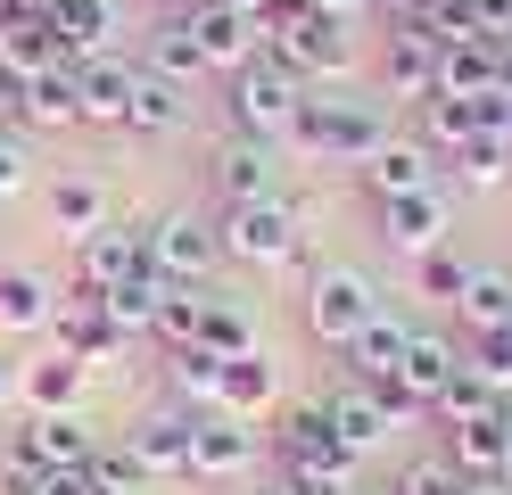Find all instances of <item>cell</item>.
Segmentation results:
<instances>
[{
	"mask_svg": "<svg viewBox=\"0 0 512 495\" xmlns=\"http://www.w3.org/2000/svg\"><path fill=\"white\" fill-rule=\"evenodd\" d=\"M215 240L248 273H281V264L306 256V223L290 198H248V207H215Z\"/></svg>",
	"mask_w": 512,
	"mask_h": 495,
	"instance_id": "obj_4",
	"label": "cell"
},
{
	"mask_svg": "<svg viewBox=\"0 0 512 495\" xmlns=\"http://www.w3.org/2000/svg\"><path fill=\"white\" fill-rule=\"evenodd\" d=\"M25 132H75L83 124V91H75V58L67 66H42L34 83H25V108H17Z\"/></svg>",
	"mask_w": 512,
	"mask_h": 495,
	"instance_id": "obj_26",
	"label": "cell"
},
{
	"mask_svg": "<svg viewBox=\"0 0 512 495\" xmlns=\"http://www.w3.org/2000/svg\"><path fill=\"white\" fill-rule=\"evenodd\" d=\"M281 405V372H273V355L256 347V355H232L223 363V405L215 413H240V421H265Z\"/></svg>",
	"mask_w": 512,
	"mask_h": 495,
	"instance_id": "obj_28",
	"label": "cell"
},
{
	"mask_svg": "<svg viewBox=\"0 0 512 495\" xmlns=\"http://www.w3.org/2000/svg\"><path fill=\"white\" fill-rule=\"evenodd\" d=\"M215 9H240V17H256V9H265V0H215Z\"/></svg>",
	"mask_w": 512,
	"mask_h": 495,
	"instance_id": "obj_54",
	"label": "cell"
},
{
	"mask_svg": "<svg viewBox=\"0 0 512 495\" xmlns=\"http://www.w3.org/2000/svg\"><path fill=\"white\" fill-rule=\"evenodd\" d=\"M83 471H91V487H100V495H149V471L133 462V446H124V438H100V454H91Z\"/></svg>",
	"mask_w": 512,
	"mask_h": 495,
	"instance_id": "obj_42",
	"label": "cell"
},
{
	"mask_svg": "<svg viewBox=\"0 0 512 495\" xmlns=\"http://www.w3.org/2000/svg\"><path fill=\"white\" fill-rule=\"evenodd\" d=\"M42 495H100V487H91V471H50Z\"/></svg>",
	"mask_w": 512,
	"mask_h": 495,
	"instance_id": "obj_48",
	"label": "cell"
},
{
	"mask_svg": "<svg viewBox=\"0 0 512 495\" xmlns=\"http://www.w3.org/2000/svg\"><path fill=\"white\" fill-rule=\"evenodd\" d=\"M0 495H42V471L17 462V454H0Z\"/></svg>",
	"mask_w": 512,
	"mask_h": 495,
	"instance_id": "obj_46",
	"label": "cell"
},
{
	"mask_svg": "<svg viewBox=\"0 0 512 495\" xmlns=\"http://www.w3.org/2000/svg\"><path fill=\"white\" fill-rule=\"evenodd\" d=\"M0 405H9V363H0Z\"/></svg>",
	"mask_w": 512,
	"mask_h": 495,
	"instance_id": "obj_55",
	"label": "cell"
},
{
	"mask_svg": "<svg viewBox=\"0 0 512 495\" xmlns=\"http://www.w3.org/2000/svg\"><path fill=\"white\" fill-rule=\"evenodd\" d=\"M17 396H25V413H75L83 405V363L50 347V355H34L17 372Z\"/></svg>",
	"mask_w": 512,
	"mask_h": 495,
	"instance_id": "obj_29",
	"label": "cell"
},
{
	"mask_svg": "<svg viewBox=\"0 0 512 495\" xmlns=\"http://www.w3.org/2000/svg\"><path fill=\"white\" fill-rule=\"evenodd\" d=\"M256 454H265L256 421H240V413H190V479H207V487L248 479Z\"/></svg>",
	"mask_w": 512,
	"mask_h": 495,
	"instance_id": "obj_9",
	"label": "cell"
},
{
	"mask_svg": "<svg viewBox=\"0 0 512 495\" xmlns=\"http://www.w3.org/2000/svg\"><path fill=\"white\" fill-rule=\"evenodd\" d=\"M446 165H455V182L496 190V182H512V141H504V132H471V141L446 157Z\"/></svg>",
	"mask_w": 512,
	"mask_h": 495,
	"instance_id": "obj_37",
	"label": "cell"
},
{
	"mask_svg": "<svg viewBox=\"0 0 512 495\" xmlns=\"http://www.w3.org/2000/svg\"><path fill=\"white\" fill-rule=\"evenodd\" d=\"M496 91V50L488 42H446L438 50V99H479Z\"/></svg>",
	"mask_w": 512,
	"mask_h": 495,
	"instance_id": "obj_34",
	"label": "cell"
},
{
	"mask_svg": "<svg viewBox=\"0 0 512 495\" xmlns=\"http://www.w3.org/2000/svg\"><path fill=\"white\" fill-rule=\"evenodd\" d=\"M50 33H58V50H67L75 66L83 58H108V50H124V9H116V0H58Z\"/></svg>",
	"mask_w": 512,
	"mask_h": 495,
	"instance_id": "obj_20",
	"label": "cell"
},
{
	"mask_svg": "<svg viewBox=\"0 0 512 495\" xmlns=\"http://www.w3.org/2000/svg\"><path fill=\"white\" fill-rule=\"evenodd\" d=\"M25 182H34V157H25V141H17L9 124H0V207H9Z\"/></svg>",
	"mask_w": 512,
	"mask_h": 495,
	"instance_id": "obj_45",
	"label": "cell"
},
{
	"mask_svg": "<svg viewBox=\"0 0 512 495\" xmlns=\"http://www.w3.org/2000/svg\"><path fill=\"white\" fill-rule=\"evenodd\" d=\"M471 273H479V264H471L455 240H446V248H430V256H413V289H422V297H438V306H455V297L471 289Z\"/></svg>",
	"mask_w": 512,
	"mask_h": 495,
	"instance_id": "obj_39",
	"label": "cell"
},
{
	"mask_svg": "<svg viewBox=\"0 0 512 495\" xmlns=\"http://www.w3.org/2000/svg\"><path fill=\"white\" fill-rule=\"evenodd\" d=\"M0 66L25 75V83H34L42 66H67V50H58V33H50L42 9H0Z\"/></svg>",
	"mask_w": 512,
	"mask_h": 495,
	"instance_id": "obj_23",
	"label": "cell"
},
{
	"mask_svg": "<svg viewBox=\"0 0 512 495\" xmlns=\"http://www.w3.org/2000/svg\"><path fill=\"white\" fill-rule=\"evenodd\" d=\"M265 50L290 66L298 83H339V75H356V25L314 17V9H298L281 33H265Z\"/></svg>",
	"mask_w": 512,
	"mask_h": 495,
	"instance_id": "obj_7",
	"label": "cell"
},
{
	"mask_svg": "<svg viewBox=\"0 0 512 495\" xmlns=\"http://www.w3.org/2000/svg\"><path fill=\"white\" fill-rule=\"evenodd\" d=\"M463 363L512 405V330H471V339H463Z\"/></svg>",
	"mask_w": 512,
	"mask_h": 495,
	"instance_id": "obj_43",
	"label": "cell"
},
{
	"mask_svg": "<svg viewBox=\"0 0 512 495\" xmlns=\"http://www.w3.org/2000/svg\"><path fill=\"white\" fill-rule=\"evenodd\" d=\"M25 9H42V17H50V9H58V0H25Z\"/></svg>",
	"mask_w": 512,
	"mask_h": 495,
	"instance_id": "obj_56",
	"label": "cell"
},
{
	"mask_svg": "<svg viewBox=\"0 0 512 495\" xmlns=\"http://www.w3.org/2000/svg\"><path fill=\"white\" fill-rule=\"evenodd\" d=\"M157 9H182V0H157Z\"/></svg>",
	"mask_w": 512,
	"mask_h": 495,
	"instance_id": "obj_57",
	"label": "cell"
},
{
	"mask_svg": "<svg viewBox=\"0 0 512 495\" xmlns=\"http://www.w3.org/2000/svg\"><path fill=\"white\" fill-rule=\"evenodd\" d=\"M199 314H207V289L166 281V306H157V347H199Z\"/></svg>",
	"mask_w": 512,
	"mask_h": 495,
	"instance_id": "obj_40",
	"label": "cell"
},
{
	"mask_svg": "<svg viewBox=\"0 0 512 495\" xmlns=\"http://www.w3.org/2000/svg\"><path fill=\"white\" fill-rule=\"evenodd\" d=\"M182 124H190V91L141 66V83H133V116H124V132H141V141H166V132H182Z\"/></svg>",
	"mask_w": 512,
	"mask_h": 495,
	"instance_id": "obj_32",
	"label": "cell"
},
{
	"mask_svg": "<svg viewBox=\"0 0 512 495\" xmlns=\"http://www.w3.org/2000/svg\"><path fill=\"white\" fill-rule=\"evenodd\" d=\"M314 17H339V25H364L372 17V0H306Z\"/></svg>",
	"mask_w": 512,
	"mask_h": 495,
	"instance_id": "obj_47",
	"label": "cell"
},
{
	"mask_svg": "<svg viewBox=\"0 0 512 495\" xmlns=\"http://www.w3.org/2000/svg\"><path fill=\"white\" fill-rule=\"evenodd\" d=\"M91 297H100V314L124 330V339H157V306H166V273H149V264H141V273L133 281H116V289H91Z\"/></svg>",
	"mask_w": 512,
	"mask_h": 495,
	"instance_id": "obj_30",
	"label": "cell"
},
{
	"mask_svg": "<svg viewBox=\"0 0 512 495\" xmlns=\"http://www.w3.org/2000/svg\"><path fill=\"white\" fill-rule=\"evenodd\" d=\"M141 66H149V75H166V83H182V91H199V83H207V58H199V42H190V25H182V17H157V25H149Z\"/></svg>",
	"mask_w": 512,
	"mask_h": 495,
	"instance_id": "obj_31",
	"label": "cell"
},
{
	"mask_svg": "<svg viewBox=\"0 0 512 495\" xmlns=\"http://www.w3.org/2000/svg\"><path fill=\"white\" fill-rule=\"evenodd\" d=\"M455 322H463V330H504V322H512V281L479 264V273H471V289L455 297Z\"/></svg>",
	"mask_w": 512,
	"mask_h": 495,
	"instance_id": "obj_38",
	"label": "cell"
},
{
	"mask_svg": "<svg viewBox=\"0 0 512 495\" xmlns=\"http://www.w3.org/2000/svg\"><path fill=\"white\" fill-rule=\"evenodd\" d=\"M372 9H380V17L397 25V17H413V9H430V0H372Z\"/></svg>",
	"mask_w": 512,
	"mask_h": 495,
	"instance_id": "obj_50",
	"label": "cell"
},
{
	"mask_svg": "<svg viewBox=\"0 0 512 495\" xmlns=\"http://www.w3.org/2000/svg\"><path fill=\"white\" fill-rule=\"evenodd\" d=\"M504 330H512V322H504Z\"/></svg>",
	"mask_w": 512,
	"mask_h": 495,
	"instance_id": "obj_58",
	"label": "cell"
},
{
	"mask_svg": "<svg viewBox=\"0 0 512 495\" xmlns=\"http://www.w3.org/2000/svg\"><path fill=\"white\" fill-rule=\"evenodd\" d=\"M199 347H215L223 363H232V355H256V314L240 306V297L207 289V314H199Z\"/></svg>",
	"mask_w": 512,
	"mask_h": 495,
	"instance_id": "obj_35",
	"label": "cell"
},
{
	"mask_svg": "<svg viewBox=\"0 0 512 495\" xmlns=\"http://www.w3.org/2000/svg\"><path fill=\"white\" fill-rule=\"evenodd\" d=\"M273 471L290 479L298 495H356V454L331 438L323 405H290L273 421Z\"/></svg>",
	"mask_w": 512,
	"mask_h": 495,
	"instance_id": "obj_2",
	"label": "cell"
},
{
	"mask_svg": "<svg viewBox=\"0 0 512 495\" xmlns=\"http://www.w3.org/2000/svg\"><path fill=\"white\" fill-rule=\"evenodd\" d=\"M463 495H512V479L496 471V479H463Z\"/></svg>",
	"mask_w": 512,
	"mask_h": 495,
	"instance_id": "obj_51",
	"label": "cell"
},
{
	"mask_svg": "<svg viewBox=\"0 0 512 495\" xmlns=\"http://www.w3.org/2000/svg\"><path fill=\"white\" fill-rule=\"evenodd\" d=\"M397 495H463V471H455L446 454H430V462H405Z\"/></svg>",
	"mask_w": 512,
	"mask_h": 495,
	"instance_id": "obj_44",
	"label": "cell"
},
{
	"mask_svg": "<svg viewBox=\"0 0 512 495\" xmlns=\"http://www.w3.org/2000/svg\"><path fill=\"white\" fill-rule=\"evenodd\" d=\"M166 396L182 413H215L223 405V355L215 347H166Z\"/></svg>",
	"mask_w": 512,
	"mask_h": 495,
	"instance_id": "obj_27",
	"label": "cell"
},
{
	"mask_svg": "<svg viewBox=\"0 0 512 495\" xmlns=\"http://www.w3.org/2000/svg\"><path fill=\"white\" fill-rule=\"evenodd\" d=\"M256 495H298V487H290V479H281V471H273V479H265V487H256Z\"/></svg>",
	"mask_w": 512,
	"mask_h": 495,
	"instance_id": "obj_52",
	"label": "cell"
},
{
	"mask_svg": "<svg viewBox=\"0 0 512 495\" xmlns=\"http://www.w3.org/2000/svg\"><path fill=\"white\" fill-rule=\"evenodd\" d=\"M488 413H504V396H496L488 380H479L471 363H463L455 380H446V396L430 405V421H438V429H463V421H488Z\"/></svg>",
	"mask_w": 512,
	"mask_h": 495,
	"instance_id": "obj_36",
	"label": "cell"
},
{
	"mask_svg": "<svg viewBox=\"0 0 512 495\" xmlns=\"http://www.w3.org/2000/svg\"><path fill=\"white\" fill-rule=\"evenodd\" d=\"M9 454L34 462L42 479H50V471H83V462L100 454V429H91L83 413H25V421L9 429Z\"/></svg>",
	"mask_w": 512,
	"mask_h": 495,
	"instance_id": "obj_10",
	"label": "cell"
},
{
	"mask_svg": "<svg viewBox=\"0 0 512 495\" xmlns=\"http://www.w3.org/2000/svg\"><path fill=\"white\" fill-rule=\"evenodd\" d=\"M446 462H455L463 479H496L504 471V413H488V421H463V429H446V446H438Z\"/></svg>",
	"mask_w": 512,
	"mask_h": 495,
	"instance_id": "obj_33",
	"label": "cell"
},
{
	"mask_svg": "<svg viewBox=\"0 0 512 495\" xmlns=\"http://www.w3.org/2000/svg\"><path fill=\"white\" fill-rule=\"evenodd\" d=\"M364 198H405V190H430L438 182V149L422 141V132H389L364 165H356Z\"/></svg>",
	"mask_w": 512,
	"mask_h": 495,
	"instance_id": "obj_15",
	"label": "cell"
},
{
	"mask_svg": "<svg viewBox=\"0 0 512 495\" xmlns=\"http://www.w3.org/2000/svg\"><path fill=\"white\" fill-rule=\"evenodd\" d=\"M372 231H380V248L389 256H430L446 248V231H455V198H446L438 182L430 190H405V198H372Z\"/></svg>",
	"mask_w": 512,
	"mask_h": 495,
	"instance_id": "obj_8",
	"label": "cell"
},
{
	"mask_svg": "<svg viewBox=\"0 0 512 495\" xmlns=\"http://www.w3.org/2000/svg\"><path fill=\"white\" fill-rule=\"evenodd\" d=\"M323 413H331V438L347 446V454H380V446H389L397 438V421H389V405H380V396L364 388V380H339L331 396H323Z\"/></svg>",
	"mask_w": 512,
	"mask_h": 495,
	"instance_id": "obj_18",
	"label": "cell"
},
{
	"mask_svg": "<svg viewBox=\"0 0 512 495\" xmlns=\"http://www.w3.org/2000/svg\"><path fill=\"white\" fill-rule=\"evenodd\" d=\"M124 446H133V462L149 471V487L157 479H190V413L174 405V396H166V405H149L133 429H124Z\"/></svg>",
	"mask_w": 512,
	"mask_h": 495,
	"instance_id": "obj_16",
	"label": "cell"
},
{
	"mask_svg": "<svg viewBox=\"0 0 512 495\" xmlns=\"http://www.w3.org/2000/svg\"><path fill=\"white\" fill-rule=\"evenodd\" d=\"M471 132H479V124H471V99H438V91L422 99V141L438 149V165L455 157V149L471 141Z\"/></svg>",
	"mask_w": 512,
	"mask_h": 495,
	"instance_id": "obj_41",
	"label": "cell"
},
{
	"mask_svg": "<svg viewBox=\"0 0 512 495\" xmlns=\"http://www.w3.org/2000/svg\"><path fill=\"white\" fill-rule=\"evenodd\" d=\"M504 479H512V405H504Z\"/></svg>",
	"mask_w": 512,
	"mask_h": 495,
	"instance_id": "obj_53",
	"label": "cell"
},
{
	"mask_svg": "<svg viewBox=\"0 0 512 495\" xmlns=\"http://www.w3.org/2000/svg\"><path fill=\"white\" fill-rule=\"evenodd\" d=\"M42 207H50V231H58L67 248L116 223V198H108V182H100V174H83V165H58V174L42 182Z\"/></svg>",
	"mask_w": 512,
	"mask_h": 495,
	"instance_id": "obj_12",
	"label": "cell"
},
{
	"mask_svg": "<svg viewBox=\"0 0 512 495\" xmlns=\"http://www.w3.org/2000/svg\"><path fill=\"white\" fill-rule=\"evenodd\" d=\"M380 91H389V99H413V108L438 91V42H430V33H413V25H389V33H380Z\"/></svg>",
	"mask_w": 512,
	"mask_h": 495,
	"instance_id": "obj_17",
	"label": "cell"
},
{
	"mask_svg": "<svg viewBox=\"0 0 512 495\" xmlns=\"http://www.w3.org/2000/svg\"><path fill=\"white\" fill-rule=\"evenodd\" d=\"M50 339H58V355H75L83 372H91V363H116L124 347H133V339L100 314V297H91V289H67V297L50 306Z\"/></svg>",
	"mask_w": 512,
	"mask_h": 495,
	"instance_id": "obj_13",
	"label": "cell"
},
{
	"mask_svg": "<svg viewBox=\"0 0 512 495\" xmlns=\"http://www.w3.org/2000/svg\"><path fill=\"white\" fill-rule=\"evenodd\" d=\"M141 256H149V273H166V281H190V289H215V264H223V240H215V215H199V207H174V215H157V223H141Z\"/></svg>",
	"mask_w": 512,
	"mask_h": 495,
	"instance_id": "obj_6",
	"label": "cell"
},
{
	"mask_svg": "<svg viewBox=\"0 0 512 495\" xmlns=\"http://www.w3.org/2000/svg\"><path fill=\"white\" fill-rule=\"evenodd\" d=\"M380 141H389V108H380V99H331V91L306 83L298 124H290V141H281V149L323 157V165H364Z\"/></svg>",
	"mask_w": 512,
	"mask_h": 495,
	"instance_id": "obj_1",
	"label": "cell"
},
{
	"mask_svg": "<svg viewBox=\"0 0 512 495\" xmlns=\"http://www.w3.org/2000/svg\"><path fill=\"white\" fill-rule=\"evenodd\" d=\"M455 372H463V347H455V339H438V330H413V339H405V363H397V388L430 413Z\"/></svg>",
	"mask_w": 512,
	"mask_h": 495,
	"instance_id": "obj_22",
	"label": "cell"
},
{
	"mask_svg": "<svg viewBox=\"0 0 512 495\" xmlns=\"http://www.w3.org/2000/svg\"><path fill=\"white\" fill-rule=\"evenodd\" d=\"M298 99H306V83L281 66L273 50H256L248 66H232L223 75V124L232 132H248V141H290V124H298Z\"/></svg>",
	"mask_w": 512,
	"mask_h": 495,
	"instance_id": "obj_3",
	"label": "cell"
},
{
	"mask_svg": "<svg viewBox=\"0 0 512 495\" xmlns=\"http://www.w3.org/2000/svg\"><path fill=\"white\" fill-rule=\"evenodd\" d=\"M174 17L190 25V42H199V58H207V75H215V83L232 75V66H248L256 50H265V25H256V17H240V9H215V0H182Z\"/></svg>",
	"mask_w": 512,
	"mask_h": 495,
	"instance_id": "obj_11",
	"label": "cell"
},
{
	"mask_svg": "<svg viewBox=\"0 0 512 495\" xmlns=\"http://www.w3.org/2000/svg\"><path fill=\"white\" fill-rule=\"evenodd\" d=\"M17 108H25V75L0 66V124H17Z\"/></svg>",
	"mask_w": 512,
	"mask_h": 495,
	"instance_id": "obj_49",
	"label": "cell"
},
{
	"mask_svg": "<svg viewBox=\"0 0 512 495\" xmlns=\"http://www.w3.org/2000/svg\"><path fill=\"white\" fill-rule=\"evenodd\" d=\"M405 339H413V322H397L389 306H380L356 339L339 347V363H347V380H397V363H405Z\"/></svg>",
	"mask_w": 512,
	"mask_h": 495,
	"instance_id": "obj_24",
	"label": "cell"
},
{
	"mask_svg": "<svg viewBox=\"0 0 512 495\" xmlns=\"http://www.w3.org/2000/svg\"><path fill=\"white\" fill-rule=\"evenodd\" d=\"M50 306H58V289L34 273V264H0V339L50 330Z\"/></svg>",
	"mask_w": 512,
	"mask_h": 495,
	"instance_id": "obj_25",
	"label": "cell"
},
{
	"mask_svg": "<svg viewBox=\"0 0 512 495\" xmlns=\"http://www.w3.org/2000/svg\"><path fill=\"white\" fill-rule=\"evenodd\" d=\"M215 198H223V207L281 198V149L273 141H248V132H223V149H215Z\"/></svg>",
	"mask_w": 512,
	"mask_h": 495,
	"instance_id": "obj_14",
	"label": "cell"
},
{
	"mask_svg": "<svg viewBox=\"0 0 512 495\" xmlns=\"http://www.w3.org/2000/svg\"><path fill=\"white\" fill-rule=\"evenodd\" d=\"M141 223H108V231H91V240H75V289H116V281H133L141 273Z\"/></svg>",
	"mask_w": 512,
	"mask_h": 495,
	"instance_id": "obj_21",
	"label": "cell"
},
{
	"mask_svg": "<svg viewBox=\"0 0 512 495\" xmlns=\"http://www.w3.org/2000/svg\"><path fill=\"white\" fill-rule=\"evenodd\" d=\"M133 83H141V58H124V50H108V58H83V66H75L83 124H116V132H124V116H133Z\"/></svg>",
	"mask_w": 512,
	"mask_h": 495,
	"instance_id": "obj_19",
	"label": "cell"
},
{
	"mask_svg": "<svg viewBox=\"0 0 512 495\" xmlns=\"http://www.w3.org/2000/svg\"><path fill=\"white\" fill-rule=\"evenodd\" d=\"M372 314H380V281L364 273V264H314L306 273V339L314 347L339 355Z\"/></svg>",
	"mask_w": 512,
	"mask_h": 495,
	"instance_id": "obj_5",
	"label": "cell"
}]
</instances>
